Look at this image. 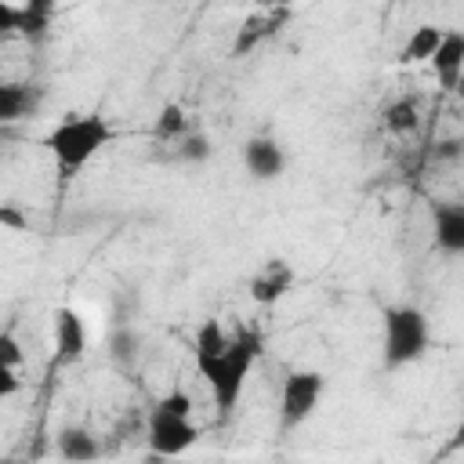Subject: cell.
I'll return each instance as SVG.
<instances>
[{
  "label": "cell",
  "mask_w": 464,
  "mask_h": 464,
  "mask_svg": "<svg viewBox=\"0 0 464 464\" xmlns=\"http://www.w3.org/2000/svg\"><path fill=\"white\" fill-rule=\"evenodd\" d=\"M156 410H163V413H174V417H192V395H188V392H181V388H174V392L160 395Z\"/></svg>",
  "instance_id": "cell-20"
},
{
  "label": "cell",
  "mask_w": 464,
  "mask_h": 464,
  "mask_svg": "<svg viewBox=\"0 0 464 464\" xmlns=\"http://www.w3.org/2000/svg\"><path fill=\"white\" fill-rule=\"evenodd\" d=\"M323 392H326L323 373H315V370H297V373H290V377L283 381V395H279V420H283V428L304 424V420L312 417V410L319 406Z\"/></svg>",
  "instance_id": "cell-4"
},
{
  "label": "cell",
  "mask_w": 464,
  "mask_h": 464,
  "mask_svg": "<svg viewBox=\"0 0 464 464\" xmlns=\"http://www.w3.org/2000/svg\"><path fill=\"white\" fill-rule=\"evenodd\" d=\"M290 286H294V268L276 257V261H268V265L250 279V297H254L257 304H276Z\"/></svg>",
  "instance_id": "cell-9"
},
{
  "label": "cell",
  "mask_w": 464,
  "mask_h": 464,
  "mask_svg": "<svg viewBox=\"0 0 464 464\" xmlns=\"http://www.w3.org/2000/svg\"><path fill=\"white\" fill-rule=\"evenodd\" d=\"M18 11H22V7H14V4L0 0V36L18 33Z\"/></svg>",
  "instance_id": "cell-25"
},
{
  "label": "cell",
  "mask_w": 464,
  "mask_h": 464,
  "mask_svg": "<svg viewBox=\"0 0 464 464\" xmlns=\"http://www.w3.org/2000/svg\"><path fill=\"white\" fill-rule=\"evenodd\" d=\"M58 453L69 464H91L98 457V439L87 428H62L58 431Z\"/></svg>",
  "instance_id": "cell-12"
},
{
  "label": "cell",
  "mask_w": 464,
  "mask_h": 464,
  "mask_svg": "<svg viewBox=\"0 0 464 464\" xmlns=\"http://www.w3.org/2000/svg\"><path fill=\"white\" fill-rule=\"evenodd\" d=\"M83 352H87V326H83L80 312L58 308L54 312V355H58V362H76Z\"/></svg>",
  "instance_id": "cell-6"
},
{
  "label": "cell",
  "mask_w": 464,
  "mask_h": 464,
  "mask_svg": "<svg viewBox=\"0 0 464 464\" xmlns=\"http://www.w3.org/2000/svg\"><path fill=\"white\" fill-rule=\"evenodd\" d=\"M439 40H442V29L439 25H417L413 29V36L406 40V47L399 51V62L402 65H417V62H431V54H435V47H439Z\"/></svg>",
  "instance_id": "cell-13"
},
{
  "label": "cell",
  "mask_w": 464,
  "mask_h": 464,
  "mask_svg": "<svg viewBox=\"0 0 464 464\" xmlns=\"http://www.w3.org/2000/svg\"><path fill=\"white\" fill-rule=\"evenodd\" d=\"M178 156H181V160H192V163L207 160V156H210V138H207V134H188V138H181Z\"/></svg>",
  "instance_id": "cell-21"
},
{
  "label": "cell",
  "mask_w": 464,
  "mask_h": 464,
  "mask_svg": "<svg viewBox=\"0 0 464 464\" xmlns=\"http://www.w3.org/2000/svg\"><path fill=\"white\" fill-rule=\"evenodd\" d=\"M243 163H246V170H250L257 181H272V178L283 174L286 156H283V149H279L272 138H250L246 149H243Z\"/></svg>",
  "instance_id": "cell-8"
},
{
  "label": "cell",
  "mask_w": 464,
  "mask_h": 464,
  "mask_svg": "<svg viewBox=\"0 0 464 464\" xmlns=\"http://www.w3.org/2000/svg\"><path fill=\"white\" fill-rule=\"evenodd\" d=\"M109 352H112L116 362H130V359L138 355V337H134V330H116V334L109 337Z\"/></svg>",
  "instance_id": "cell-19"
},
{
  "label": "cell",
  "mask_w": 464,
  "mask_h": 464,
  "mask_svg": "<svg viewBox=\"0 0 464 464\" xmlns=\"http://www.w3.org/2000/svg\"><path fill=\"white\" fill-rule=\"evenodd\" d=\"M109 141H112V127H109V120L98 116V112L69 116V120L54 123L51 134L44 138L47 152L54 156L58 174H65V178L80 174V170H83V167H87Z\"/></svg>",
  "instance_id": "cell-1"
},
{
  "label": "cell",
  "mask_w": 464,
  "mask_h": 464,
  "mask_svg": "<svg viewBox=\"0 0 464 464\" xmlns=\"http://www.w3.org/2000/svg\"><path fill=\"white\" fill-rule=\"evenodd\" d=\"M257 352H261L257 337L254 334H239V337H228V348L221 355L196 359L203 381L210 384V395H214V406H218L221 417H228L236 410V402H239V395L246 388V377H250V370L257 362Z\"/></svg>",
  "instance_id": "cell-2"
},
{
  "label": "cell",
  "mask_w": 464,
  "mask_h": 464,
  "mask_svg": "<svg viewBox=\"0 0 464 464\" xmlns=\"http://www.w3.org/2000/svg\"><path fill=\"white\" fill-rule=\"evenodd\" d=\"M0 225L7 232H25L29 228V218L18 210V203H0Z\"/></svg>",
  "instance_id": "cell-23"
},
{
  "label": "cell",
  "mask_w": 464,
  "mask_h": 464,
  "mask_svg": "<svg viewBox=\"0 0 464 464\" xmlns=\"http://www.w3.org/2000/svg\"><path fill=\"white\" fill-rule=\"evenodd\" d=\"M29 91L25 83H11V80H0V123H14L29 112Z\"/></svg>",
  "instance_id": "cell-15"
},
{
  "label": "cell",
  "mask_w": 464,
  "mask_h": 464,
  "mask_svg": "<svg viewBox=\"0 0 464 464\" xmlns=\"http://www.w3.org/2000/svg\"><path fill=\"white\" fill-rule=\"evenodd\" d=\"M431 65L442 80L446 91H457L460 83V69H464V33L460 29H442V40L431 54Z\"/></svg>",
  "instance_id": "cell-7"
},
{
  "label": "cell",
  "mask_w": 464,
  "mask_h": 464,
  "mask_svg": "<svg viewBox=\"0 0 464 464\" xmlns=\"http://www.w3.org/2000/svg\"><path fill=\"white\" fill-rule=\"evenodd\" d=\"M51 14H54V7H51L47 0H29V4L18 11V33L40 40V36L51 29Z\"/></svg>",
  "instance_id": "cell-14"
},
{
  "label": "cell",
  "mask_w": 464,
  "mask_h": 464,
  "mask_svg": "<svg viewBox=\"0 0 464 464\" xmlns=\"http://www.w3.org/2000/svg\"><path fill=\"white\" fill-rule=\"evenodd\" d=\"M417 123H420V116H417V102H413V98H399V102H392V105L384 109V127L395 130V134H406V130H413Z\"/></svg>",
  "instance_id": "cell-17"
},
{
  "label": "cell",
  "mask_w": 464,
  "mask_h": 464,
  "mask_svg": "<svg viewBox=\"0 0 464 464\" xmlns=\"http://www.w3.org/2000/svg\"><path fill=\"white\" fill-rule=\"evenodd\" d=\"M18 392H22V377H18V370L7 366V362H0V402L11 399V395H18Z\"/></svg>",
  "instance_id": "cell-24"
},
{
  "label": "cell",
  "mask_w": 464,
  "mask_h": 464,
  "mask_svg": "<svg viewBox=\"0 0 464 464\" xmlns=\"http://www.w3.org/2000/svg\"><path fill=\"white\" fill-rule=\"evenodd\" d=\"M225 348H228L225 326H221L218 319H207V323L199 326V334H196V359H214V355H221Z\"/></svg>",
  "instance_id": "cell-16"
},
{
  "label": "cell",
  "mask_w": 464,
  "mask_h": 464,
  "mask_svg": "<svg viewBox=\"0 0 464 464\" xmlns=\"http://www.w3.org/2000/svg\"><path fill=\"white\" fill-rule=\"evenodd\" d=\"M290 18V11L286 7H276V11H257V14H250L246 18V25L239 29V36H236V54H246V51H254V44L257 40H265V36H272L283 22Z\"/></svg>",
  "instance_id": "cell-11"
},
{
  "label": "cell",
  "mask_w": 464,
  "mask_h": 464,
  "mask_svg": "<svg viewBox=\"0 0 464 464\" xmlns=\"http://www.w3.org/2000/svg\"><path fill=\"white\" fill-rule=\"evenodd\" d=\"M22 359H25V352H22V344H18V337L14 334H7V330H0V362H7V366H22Z\"/></svg>",
  "instance_id": "cell-22"
},
{
  "label": "cell",
  "mask_w": 464,
  "mask_h": 464,
  "mask_svg": "<svg viewBox=\"0 0 464 464\" xmlns=\"http://www.w3.org/2000/svg\"><path fill=\"white\" fill-rule=\"evenodd\" d=\"M435 156H446V160H453V156H460V141H457V138H450V141H442V145L435 149Z\"/></svg>",
  "instance_id": "cell-26"
},
{
  "label": "cell",
  "mask_w": 464,
  "mask_h": 464,
  "mask_svg": "<svg viewBox=\"0 0 464 464\" xmlns=\"http://www.w3.org/2000/svg\"><path fill=\"white\" fill-rule=\"evenodd\" d=\"M435 246L442 254H464V207L460 203H442L435 210Z\"/></svg>",
  "instance_id": "cell-10"
},
{
  "label": "cell",
  "mask_w": 464,
  "mask_h": 464,
  "mask_svg": "<svg viewBox=\"0 0 464 464\" xmlns=\"http://www.w3.org/2000/svg\"><path fill=\"white\" fill-rule=\"evenodd\" d=\"M156 138L160 141H181L185 138V112L181 105H163L156 116Z\"/></svg>",
  "instance_id": "cell-18"
},
{
  "label": "cell",
  "mask_w": 464,
  "mask_h": 464,
  "mask_svg": "<svg viewBox=\"0 0 464 464\" xmlns=\"http://www.w3.org/2000/svg\"><path fill=\"white\" fill-rule=\"evenodd\" d=\"M428 348V319L413 304H399L384 312V366L399 370L417 362Z\"/></svg>",
  "instance_id": "cell-3"
},
{
  "label": "cell",
  "mask_w": 464,
  "mask_h": 464,
  "mask_svg": "<svg viewBox=\"0 0 464 464\" xmlns=\"http://www.w3.org/2000/svg\"><path fill=\"white\" fill-rule=\"evenodd\" d=\"M145 439L156 457H181L185 450H192L199 442V428L192 424V417H174V413H163L152 406Z\"/></svg>",
  "instance_id": "cell-5"
}]
</instances>
